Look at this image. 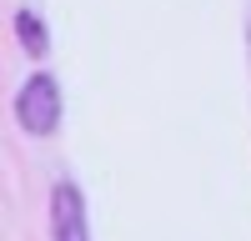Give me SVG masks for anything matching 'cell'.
<instances>
[{"mask_svg": "<svg viewBox=\"0 0 251 241\" xmlns=\"http://www.w3.org/2000/svg\"><path fill=\"white\" fill-rule=\"evenodd\" d=\"M15 120H20V131L25 136H50L60 126V86H55V75H30L25 86H20L15 96Z\"/></svg>", "mask_w": 251, "mask_h": 241, "instance_id": "obj_1", "label": "cell"}, {"mask_svg": "<svg viewBox=\"0 0 251 241\" xmlns=\"http://www.w3.org/2000/svg\"><path fill=\"white\" fill-rule=\"evenodd\" d=\"M50 241H91L86 196H80L75 181H55L50 186Z\"/></svg>", "mask_w": 251, "mask_h": 241, "instance_id": "obj_2", "label": "cell"}, {"mask_svg": "<svg viewBox=\"0 0 251 241\" xmlns=\"http://www.w3.org/2000/svg\"><path fill=\"white\" fill-rule=\"evenodd\" d=\"M15 35H20V46H25L30 55H46L50 50V30H46V20H40L35 10H20L15 15Z\"/></svg>", "mask_w": 251, "mask_h": 241, "instance_id": "obj_3", "label": "cell"}, {"mask_svg": "<svg viewBox=\"0 0 251 241\" xmlns=\"http://www.w3.org/2000/svg\"><path fill=\"white\" fill-rule=\"evenodd\" d=\"M246 60H251V20H246Z\"/></svg>", "mask_w": 251, "mask_h": 241, "instance_id": "obj_4", "label": "cell"}]
</instances>
